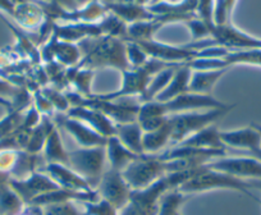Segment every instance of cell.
<instances>
[{
    "label": "cell",
    "instance_id": "cell-1",
    "mask_svg": "<svg viewBox=\"0 0 261 215\" xmlns=\"http://www.w3.org/2000/svg\"><path fill=\"white\" fill-rule=\"evenodd\" d=\"M125 40L119 37L104 36L89 37L79 42L82 59L77 64V68H87L94 71L95 68L113 67L124 72L130 69L127 59Z\"/></svg>",
    "mask_w": 261,
    "mask_h": 215
},
{
    "label": "cell",
    "instance_id": "cell-2",
    "mask_svg": "<svg viewBox=\"0 0 261 215\" xmlns=\"http://www.w3.org/2000/svg\"><path fill=\"white\" fill-rule=\"evenodd\" d=\"M212 190H233V191L247 195L248 197L261 204V200L256 197L253 192L247 187V182L229 176V174L209 169L206 164L200 173L180 184L175 191L186 195V196H192L195 194H201V192L212 191Z\"/></svg>",
    "mask_w": 261,
    "mask_h": 215
},
{
    "label": "cell",
    "instance_id": "cell-3",
    "mask_svg": "<svg viewBox=\"0 0 261 215\" xmlns=\"http://www.w3.org/2000/svg\"><path fill=\"white\" fill-rule=\"evenodd\" d=\"M236 105H229L223 109H210V111L187 112L169 116V124L172 128V140L170 146H175L183 140L188 139L192 135L197 133L206 127L213 126L219 119L227 116Z\"/></svg>",
    "mask_w": 261,
    "mask_h": 215
},
{
    "label": "cell",
    "instance_id": "cell-4",
    "mask_svg": "<svg viewBox=\"0 0 261 215\" xmlns=\"http://www.w3.org/2000/svg\"><path fill=\"white\" fill-rule=\"evenodd\" d=\"M68 167L86 179L92 189L96 190L107 169L105 146L80 147L77 150H72L68 151Z\"/></svg>",
    "mask_w": 261,
    "mask_h": 215
},
{
    "label": "cell",
    "instance_id": "cell-5",
    "mask_svg": "<svg viewBox=\"0 0 261 215\" xmlns=\"http://www.w3.org/2000/svg\"><path fill=\"white\" fill-rule=\"evenodd\" d=\"M167 174L164 162L156 155H141L128 164L122 171V176L132 191L147 189Z\"/></svg>",
    "mask_w": 261,
    "mask_h": 215
},
{
    "label": "cell",
    "instance_id": "cell-6",
    "mask_svg": "<svg viewBox=\"0 0 261 215\" xmlns=\"http://www.w3.org/2000/svg\"><path fill=\"white\" fill-rule=\"evenodd\" d=\"M206 167L213 171L229 174L236 178L250 181L261 179V162L250 156H222L210 160Z\"/></svg>",
    "mask_w": 261,
    "mask_h": 215
},
{
    "label": "cell",
    "instance_id": "cell-7",
    "mask_svg": "<svg viewBox=\"0 0 261 215\" xmlns=\"http://www.w3.org/2000/svg\"><path fill=\"white\" fill-rule=\"evenodd\" d=\"M96 190L100 197L109 202L117 211L129 202L132 194V190L123 178L122 172L113 168L105 169Z\"/></svg>",
    "mask_w": 261,
    "mask_h": 215
},
{
    "label": "cell",
    "instance_id": "cell-8",
    "mask_svg": "<svg viewBox=\"0 0 261 215\" xmlns=\"http://www.w3.org/2000/svg\"><path fill=\"white\" fill-rule=\"evenodd\" d=\"M229 105L230 104H224V102L217 100L213 95L196 94V92L191 91L179 95L167 102H162L163 112L167 117L173 116V114L187 113V112L223 109Z\"/></svg>",
    "mask_w": 261,
    "mask_h": 215
},
{
    "label": "cell",
    "instance_id": "cell-9",
    "mask_svg": "<svg viewBox=\"0 0 261 215\" xmlns=\"http://www.w3.org/2000/svg\"><path fill=\"white\" fill-rule=\"evenodd\" d=\"M9 186L23 201V204L29 205L41 195L51 192L54 190L60 189L49 176L41 171H36L29 176L27 178L21 179H9Z\"/></svg>",
    "mask_w": 261,
    "mask_h": 215
},
{
    "label": "cell",
    "instance_id": "cell-10",
    "mask_svg": "<svg viewBox=\"0 0 261 215\" xmlns=\"http://www.w3.org/2000/svg\"><path fill=\"white\" fill-rule=\"evenodd\" d=\"M58 124L73 137L74 141L80 145V147H96L107 145V137L97 133L95 129H92L84 122L68 117L67 114L59 116Z\"/></svg>",
    "mask_w": 261,
    "mask_h": 215
},
{
    "label": "cell",
    "instance_id": "cell-11",
    "mask_svg": "<svg viewBox=\"0 0 261 215\" xmlns=\"http://www.w3.org/2000/svg\"><path fill=\"white\" fill-rule=\"evenodd\" d=\"M65 114L68 117H72V118H76L79 121L84 122L87 126L91 127L92 129H95L97 133L107 137V139L115 135V126H117V123L113 122L109 117H107L100 111L94 109V108L82 106V105L71 106Z\"/></svg>",
    "mask_w": 261,
    "mask_h": 215
},
{
    "label": "cell",
    "instance_id": "cell-12",
    "mask_svg": "<svg viewBox=\"0 0 261 215\" xmlns=\"http://www.w3.org/2000/svg\"><path fill=\"white\" fill-rule=\"evenodd\" d=\"M40 171L49 176L60 189L72 191H94L86 179L65 164H45Z\"/></svg>",
    "mask_w": 261,
    "mask_h": 215
},
{
    "label": "cell",
    "instance_id": "cell-13",
    "mask_svg": "<svg viewBox=\"0 0 261 215\" xmlns=\"http://www.w3.org/2000/svg\"><path fill=\"white\" fill-rule=\"evenodd\" d=\"M219 135L225 147L246 150L248 154L261 147L260 133L252 126L232 131H220Z\"/></svg>",
    "mask_w": 261,
    "mask_h": 215
},
{
    "label": "cell",
    "instance_id": "cell-14",
    "mask_svg": "<svg viewBox=\"0 0 261 215\" xmlns=\"http://www.w3.org/2000/svg\"><path fill=\"white\" fill-rule=\"evenodd\" d=\"M191 73H192V68L188 64H182L178 67L167 87L155 97V101L167 102L190 91Z\"/></svg>",
    "mask_w": 261,
    "mask_h": 215
},
{
    "label": "cell",
    "instance_id": "cell-15",
    "mask_svg": "<svg viewBox=\"0 0 261 215\" xmlns=\"http://www.w3.org/2000/svg\"><path fill=\"white\" fill-rule=\"evenodd\" d=\"M220 131L215 124L206 127V128L201 129L197 133L192 135L188 139L183 140L178 145H183V146L196 147V149L201 150H215V151H225L227 152V147L220 140Z\"/></svg>",
    "mask_w": 261,
    "mask_h": 215
},
{
    "label": "cell",
    "instance_id": "cell-16",
    "mask_svg": "<svg viewBox=\"0 0 261 215\" xmlns=\"http://www.w3.org/2000/svg\"><path fill=\"white\" fill-rule=\"evenodd\" d=\"M105 151H107V163L108 168L117 169V171L122 172L128 164H130L134 160L139 157L135 152L130 151L129 149L124 146L122 142L119 141L117 136H112L107 140V145H105Z\"/></svg>",
    "mask_w": 261,
    "mask_h": 215
},
{
    "label": "cell",
    "instance_id": "cell-17",
    "mask_svg": "<svg viewBox=\"0 0 261 215\" xmlns=\"http://www.w3.org/2000/svg\"><path fill=\"white\" fill-rule=\"evenodd\" d=\"M229 68L192 69L190 78V91L196 94L212 95L213 89Z\"/></svg>",
    "mask_w": 261,
    "mask_h": 215
},
{
    "label": "cell",
    "instance_id": "cell-18",
    "mask_svg": "<svg viewBox=\"0 0 261 215\" xmlns=\"http://www.w3.org/2000/svg\"><path fill=\"white\" fill-rule=\"evenodd\" d=\"M114 136H117L127 149H129L136 155L139 156L145 155L144 146H142L144 131L137 121L128 122V123H117Z\"/></svg>",
    "mask_w": 261,
    "mask_h": 215
},
{
    "label": "cell",
    "instance_id": "cell-19",
    "mask_svg": "<svg viewBox=\"0 0 261 215\" xmlns=\"http://www.w3.org/2000/svg\"><path fill=\"white\" fill-rule=\"evenodd\" d=\"M108 11L122 19L124 23H137L142 21H150L156 16L147 9V7L139 6L136 3H113L107 7Z\"/></svg>",
    "mask_w": 261,
    "mask_h": 215
},
{
    "label": "cell",
    "instance_id": "cell-20",
    "mask_svg": "<svg viewBox=\"0 0 261 215\" xmlns=\"http://www.w3.org/2000/svg\"><path fill=\"white\" fill-rule=\"evenodd\" d=\"M50 44L47 45V49L53 56L57 57L59 62L64 66H77L82 59L81 50H80L79 44H74L71 41H64L59 40L53 35Z\"/></svg>",
    "mask_w": 261,
    "mask_h": 215
},
{
    "label": "cell",
    "instance_id": "cell-21",
    "mask_svg": "<svg viewBox=\"0 0 261 215\" xmlns=\"http://www.w3.org/2000/svg\"><path fill=\"white\" fill-rule=\"evenodd\" d=\"M57 127V124L46 116H42L40 118L39 123L30 131L29 140H27L26 147L23 151L30 152V154H40L45 146L47 137L51 133L53 129Z\"/></svg>",
    "mask_w": 261,
    "mask_h": 215
},
{
    "label": "cell",
    "instance_id": "cell-22",
    "mask_svg": "<svg viewBox=\"0 0 261 215\" xmlns=\"http://www.w3.org/2000/svg\"><path fill=\"white\" fill-rule=\"evenodd\" d=\"M172 140V128L169 124V118L167 123L160 128L151 132H144V139H142V146L144 152L147 155H158L164 149L170 145Z\"/></svg>",
    "mask_w": 261,
    "mask_h": 215
},
{
    "label": "cell",
    "instance_id": "cell-23",
    "mask_svg": "<svg viewBox=\"0 0 261 215\" xmlns=\"http://www.w3.org/2000/svg\"><path fill=\"white\" fill-rule=\"evenodd\" d=\"M42 157H44L45 163L46 164H65L68 166L69 159H68V150L65 149L64 144L62 141L59 131L55 127L53 129L51 133L47 137L45 146L41 152Z\"/></svg>",
    "mask_w": 261,
    "mask_h": 215
},
{
    "label": "cell",
    "instance_id": "cell-24",
    "mask_svg": "<svg viewBox=\"0 0 261 215\" xmlns=\"http://www.w3.org/2000/svg\"><path fill=\"white\" fill-rule=\"evenodd\" d=\"M179 66H182V64H174V66L167 67V68H164L163 71H160L159 73L155 74V76L151 78V81H150L145 94L140 97L141 104L155 100V97H156L158 95H159L160 92L167 87V85L169 84L170 78H172L173 74H174L175 69H177Z\"/></svg>",
    "mask_w": 261,
    "mask_h": 215
},
{
    "label": "cell",
    "instance_id": "cell-25",
    "mask_svg": "<svg viewBox=\"0 0 261 215\" xmlns=\"http://www.w3.org/2000/svg\"><path fill=\"white\" fill-rule=\"evenodd\" d=\"M94 77V71L87 68H74V73L72 76V82L74 84L76 89L79 90V94L84 97H91V81Z\"/></svg>",
    "mask_w": 261,
    "mask_h": 215
},
{
    "label": "cell",
    "instance_id": "cell-26",
    "mask_svg": "<svg viewBox=\"0 0 261 215\" xmlns=\"http://www.w3.org/2000/svg\"><path fill=\"white\" fill-rule=\"evenodd\" d=\"M125 42H127V45H125L127 59L130 68H140L144 64H146L150 57L144 51V49L137 42L130 41V40H125Z\"/></svg>",
    "mask_w": 261,
    "mask_h": 215
},
{
    "label": "cell",
    "instance_id": "cell-27",
    "mask_svg": "<svg viewBox=\"0 0 261 215\" xmlns=\"http://www.w3.org/2000/svg\"><path fill=\"white\" fill-rule=\"evenodd\" d=\"M79 205L84 215H118L117 210L102 199L95 202H79Z\"/></svg>",
    "mask_w": 261,
    "mask_h": 215
},
{
    "label": "cell",
    "instance_id": "cell-28",
    "mask_svg": "<svg viewBox=\"0 0 261 215\" xmlns=\"http://www.w3.org/2000/svg\"><path fill=\"white\" fill-rule=\"evenodd\" d=\"M44 215H84L79 202L69 201L42 206Z\"/></svg>",
    "mask_w": 261,
    "mask_h": 215
},
{
    "label": "cell",
    "instance_id": "cell-29",
    "mask_svg": "<svg viewBox=\"0 0 261 215\" xmlns=\"http://www.w3.org/2000/svg\"><path fill=\"white\" fill-rule=\"evenodd\" d=\"M0 97L12 100L13 104L17 100L23 102L24 92H22L21 87L17 86L14 82L9 81L8 78H3V77L0 76Z\"/></svg>",
    "mask_w": 261,
    "mask_h": 215
},
{
    "label": "cell",
    "instance_id": "cell-30",
    "mask_svg": "<svg viewBox=\"0 0 261 215\" xmlns=\"http://www.w3.org/2000/svg\"><path fill=\"white\" fill-rule=\"evenodd\" d=\"M186 26L191 30V34H192L193 39L199 40L204 39V37L210 36V29L204 21L197 18H192L190 21L185 22Z\"/></svg>",
    "mask_w": 261,
    "mask_h": 215
},
{
    "label": "cell",
    "instance_id": "cell-31",
    "mask_svg": "<svg viewBox=\"0 0 261 215\" xmlns=\"http://www.w3.org/2000/svg\"><path fill=\"white\" fill-rule=\"evenodd\" d=\"M50 2L53 4H55V6L59 7V8L64 9V11L74 12L85 8V7L89 6L94 0H50Z\"/></svg>",
    "mask_w": 261,
    "mask_h": 215
},
{
    "label": "cell",
    "instance_id": "cell-32",
    "mask_svg": "<svg viewBox=\"0 0 261 215\" xmlns=\"http://www.w3.org/2000/svg\"><path fill=\"white\" fill-rule=\"evenodd\" d=\"M17 215H44L41 206H35V205H27V207L22 209V211Z\"/></svg>",
    "mask_w": 261,
    "mask_h": 215
},
{
    "label": "cell",
    "instance_id": "cell-33",
    "mask_svg": "<svg viewBox=\"0 0 261 215\" xmlns=\"http://www.w3.org/2000/svg\"><path fill=\"white\" fill-rule=\"evenodd\" d=\"M0 105L4 108H7L9 112L13 111V109H16V108H14L13 101H12V100H8V99H4V97H0Z\"/></svg>",
    "mask_w": 261,
    "mask_h": 215
},
{
    "label": "cell",
    "instance_id": "cell-34",
    "mask_svg": "<svg viewBox=\"0 0 261 215\" xmlns=\"http://www.w3.org/2000/svg\"><path fill=\"white\" fill-rule=\"evenodd\" d=\"M248 155H250V156H252V157H255V159L260 160V162H261V147H260V149L253 150V151L250 152Z\"/></svg>",
    "mask_w": 261,
    "mask_h": 215
},
{
    "label": "cell",
    "instance_id": "cell-35",
    "mask_svg": "<svg viewBox=\"0 0 261 215\" xmlns=\"http://www.w3.org/2000/svg\"><path fill=\"white\" fill-rule=\"evenodd\" d=\"M97 2H99V3H101L102 6H105V7H108V6H110V4L115 3V0H97Z\"/></svg>",
    "mask_w": 261,
    "mask_h": 215
},
{
    "label": "cell",
    "instance_id": "cell-36",
    "mask_svg": "<svg viewBox=\"0 0 261 215\" xmlns=\"http://www.w3.org/2000/svg\"><path fill=\"white\" fill-rule=\"evenodd\" d=\"M251 126L253 127V128L256 129V131L260 133V137H261V124H257V123H251Z\"/></svg>",
    "mask_w": 261,
    "mask_h": 215
},
{
    "label": "cell",
    "instance_id": "cell-37",
    "mask_svg": "<svg viewBox=\"0 0 261 215\" xmlns=\"http://www.w3.org/2000/svg\"><path fill=\"white\" fill-rule=\"evenodd\" d=\"M162 2H164V0H151V2H150L149 6H154V4H159V3H162ZM149 6H147V7H149Z\"/></svg>",
    "mask_w": 261,
    "mask_h": 215
},
{
    "label": "cell",
    "instance_id": "cell-38",
    "mask_svg": "<svg viewBox=\"0 0 261 215\" xmlns=\"http://www.w3.org/2000/svg\"><path fill=\"white\" fill-rule=\"evenodd\" d=\"M178 209H179V207H175V209H173L172 211H170L169 215H179V212H178Z\"/></svg>",
    "mask_w": 261,
    "mask_h": 215
}]
</instances>
